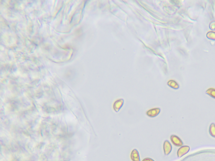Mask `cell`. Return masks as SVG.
I'll return each mask as SVG.
<instances>
[{
  "mask_svg": "<svg viewBox=\"0 0 215 161\" xmlns=\"http://www.w3.org/2000/svg\"><path fill=\"white\" fill-rule=\"evenodd\" d=\"M123 104H124V100H123L121 99V100H117L114 103V108L115 111L118 112L120 110V108L122 107Z\"/></svg>",
  "mask_w": 215,
  "mask_h": 161,
  "instance_id": "6",
  "label": "cell"
},
{
  "mask_svg": "<svg viewBox=\"0 0 215 161\" xmlns=\"http://www.w3.org/2000/svg\"><path fill=\"white\" fill-rule=\"evenodd\" d=\"M205 93L207 94L209 96L215 99V89L210 88L206 90Z\"/></svg>",
  "mask_w": 215,
  "mask_h": 161,
  "instance_id": "8",
  "label": "cell"
},
{
  "mask_svg": "<svg viewBox=\"0 0 215 161\" xmlns=\"http://www.w3.org/2000/svg\"><path fill=\"white\" fill-rule=\"evenodd\" d=\"M207 37L209 39L215 40V32L214 31H209L207 33Z\"/></svg>",
  "mask_w": 215,
  "mask_h": 161,
  "instance_id": "10",
  "label": "cell"
},
{
  "mask_svg": "<svg viewBox=\"0 0 215 161\" xmlns=\"http://www.w3.org/2000/svg\"><path fill=\"white\" fill-rule=\"evenodd\" d=\"M167 85L172 88V89H179V85L178 83L176 82L174 80H173V79H171L169 81L167 82Z\"/></svg>",
  "mask_w": 215,
  "mask_h": 161,
  "instance_id": "7",
  "label": "cell"
},
{
  "mask_svg": "<svg viewBox=\"0 0 215 161\" xmlns=\"http://www.w3.org/2000/svg\"><path fill=\"white\" fill-rule=\"evenodd\" d=\"M171 140L172 143L176 147H182L183 142L179 137L175 135H172L171 136Z\"/></svg>",
  "mask_w": 215,
  "mask_h": 161,
  "instance_id": "2",
  "label": "cell"
},
{
  "mask_svg": "<svg viewBox=\"0 0 215 161\" xmlns=\"http://www.w3.org/2000/svg\"><path fill=\"white\" fill-rule=\"evenodd\" d=\"M209 133L211 136L215 138V124L212 123L209 127Z\"/></svg>",
  "mask_w": 215,
  "mask_h": 161,
  "instance_id": "9",
  "label": "cell"
},
{
  "mask_svg": "<svg viewBox=\"0 0 215 161\" xmlns=\"http://www.w3.org/2000/svg\"><path fill=\"white\" fill-rule=\"evenodd\" d=\"M142 161H154L153 159L150 158H144L143 160Z\"/></svg>",
  "mask_w": 215,
  "mask_h": 161,
  "instance_id": "12",
  "label": "cell"
},
{
  "mask_svg": "<svg viewBox=\"0 0 215 161\" xmlns=\"http://www.w3.org/2000/svg\"><path fill=\"white\" fill-rule=\"evenodd\" d=\"M172 150V144L169 141L166 140L164 143V150L165 155H169Z\"/></svg>",
  "mask_w": 215,
  "mask_h": 161,
  "instance_id": "4",
  "label": "cell"
},
{
  "mask_svg": "<svg viewBox=\"0 0 215 161\" xmlns=\"http://www.w3.org/2000/svg\"><path fill=\"white\" fill-rule=\"evenodd\" d=\"M131 159L132 161H140L139 152L136 149H133L131 152Z\"/></svg>",
  "mask_w": 215,
  "mask_h": 161,
  "instance_id": "5",
  "label": "cell"
},
{
  "mask_svg": "<svg viewBox=\"0 0 215 161\" xmlns=\"http://www.w3.org/2000/svg\"><path fill=\"white\" fill-rule=\"evenodd\" d=\"M189 150H190V147L189 146H184L180 147L179 150H178V153H177L178 156L179 158L182 157L183 156L187 154L189 152Z\"/></svg>",
  "mask_w": 215,
  "mask_h": 161,
  "instance_id": "3",
  "label": "cell"
},
{
  "mask_svg": "<svg viewBox=\"0 0 215 161\" xmlns=\"http://www.w3.org/2000/svg\"><path fill=\"white\" fill-rule=\"evenodd\" d=\"M161 112L160 108H154L150 109L146 112V115L150 118H154L157 117Z\"/></svg>",
  "mask_w": 215,
  "mask_h": 161,
  "instance_id": "1",
  "label": "cell"
},
{
  "mask_svg": "<svg viewBox=\"0 0 215 161\" xmlns=\"http://www.w3.org/2000/svg\"><path fill=\"white\" fill-rule=\"evenodd\" d=\"M209 28L212 31H215V21H211L209 24Z\"/></svg>",
  "mask_w": 215,
  "mask_h": 161,
  "instance_id": "11",
  "label": "cell"
}]
</instances>
